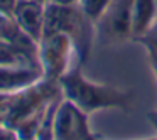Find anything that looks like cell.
<instances>
[{"instance_id": "obj_1", "label": "cell", "mask_w": 157, "mask_h": 140, "mask_svg": "<svg viewBox=\"0 0 157 140\" xmlns=\"http://www.w3.org/2000/svg\"><path fill=\"white\" fill-rule=\"evenodd\" d=\"M64 88L69 98H73L81 108L93 110L98 106H125L127 95L117 91V89L106 88V86H96L83 79L78 73H71L64 78Z\"/></svg>"}]
</instances>
